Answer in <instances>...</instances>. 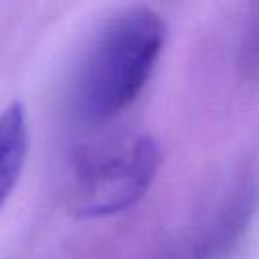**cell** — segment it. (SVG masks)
Masks as SVG:
<instances>
[{
  "mask_svg": "<svg viewBox=\"0 0 259 259\" xmlns=\"http://www.w3.org/2000/svg\"><path fill=\"white\" fill-rule=\"evenodd\" d=\"M166 40L164 18L134 6L111 16L95 34L75 81L77 113L105 123L123 113L144 91Z\"/></svg>",
  "mask_w": 259,
  "mask_h": 259,
  "instance_id": "1",
  "label": "cell"
},
{
  "mask_svg": "<svg viewBox=\"0 0 259 259\" xmlns=\"http://www.w3.org/2000/svg\"><path fill=\"white\" fill-rule=\"evenodd\" d=\"M158 166V144L146 134L119 136L85 148L73 160L71 208L81 217L121 212L148 192Z\"/></svg>",
  "mask_w": 259,
  "mask_h": 259,
  "instance_id": "2",
  "label": "cell"
},
{
  "mask_svg": "<svg viewBox=\"0 0 259 259\" xmlns=\"http://www.w3.org/2000/svg\"><path fill=\"white\" fill-rule=\"evenodd\" d=\"M28 154V121L20 101L0 111V208L12 194Z\"/></svg>",
  "mask_w": 259,
  "mask_h": 259,
  "instance_id": "3",
  "label": "cell"
},
{
  "mask_svg": "<svg viewBox=\"0 0 259 259\" xmlns=\"http://www.w3.org/2000/svg\"><path fill=\"white\" fill-rule=\"evenodd\" d=\"M249 61L253 67H259V20L255 24V30L251 34V45H249Z\"/></svg>",
  "mask_w": 259,
  "mask_h": 259,
  "instance_id": "4",
  "label": "cell"
}]
</instances>
